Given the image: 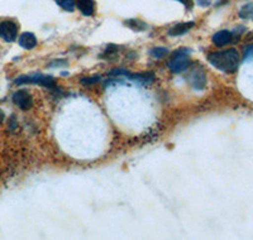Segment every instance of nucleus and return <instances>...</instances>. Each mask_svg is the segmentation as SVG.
Segmentation results:
<instances>
[{"label":"nucleus","instance_id":"9d476101","mask_svg":"<svg viewBox=\"0 0 253 240\" xmlns=\"http://www.w3.org/2000/svg\"><path fill=\"white\" fill-rule=\"evenodd\" d=\"M76 6L84 15H92L95 12L94 0H76Z\"/></svg>","mask_w":253,"mask_h":240},{"label":"nucleus","instance_id":"9b49d317","mask_svg":"<svg viewBox=\"0 0 253 240\" xmlns=\"http://www.w3.org/2000/svg\"><path fill=\"white\" fill-rule=\"evenodd\" d=\"M193 85L195 89H203L207 82V78H205V74L203 71H194L193 75Z\"/></svg>","mask_w":253,"mask_h":240},{"label":"nucleus","instance_id":"6ab92c4d","mask_svg":"<svg viewBox=\"0 0 253 240\" xmlns=\"http://www.w3.org/2000/svg\"><path fill=\"white\" fill-rule=\"evenodd\" d=\"M198 3H199V5L208 6L210 4V0H198Z\"/></svg>","mask_w":253,"mask_h":240},{"label":"nucleus","instance_id":"f8f14e48","mask_svg":"<svg viewBox=\"0 0 253 240\" xmlns=\"http://www.w3.org/2000/svg\"><path fill=\"white\" fill-rule=\"evenodd\" d=\"M126 24L129 27L130 29H133V31H137V32H141V31H144V29H147V24L144 23V22H142V20H138V19L126 20Z\"/></svg>","mask_w":253,"mask_h":240},{"label":"nucleus","instance_id":"2eb2a0df","mask_svg":"<svg viewBox=\"0 0 253 240\" xmlns=\"http://www.w3.org/2000/svg\"><path fill=\"white\" fill-rule=\"evenodd\" d=\"M241 18H245V19H252L253 18V4H247L246 6L241 9L239 12Z\"/></svg>","mask_w":253,"mask_h":240},{"label":"nucleus","instance_id":"aec40b11","mask_svg":"<svg viewBox=\"0 0 253 240\" xmlns=\"http://www.w3.org/2000/svg\"><path fill=\"white\" fill-rule=\"evenodd\" d=\"M3 121H4V113H3V110L0 109V124L3 123Z\"/></svg>","mask_w":253,"mask_h":240},{"label":"nucleus","instance_id":"4468645a","mask_svg":"<svg viewBox=\"0 0 253 240\" xmlns=\"http://www.w3.org/2000/svg\"><path fill=\"white\" fill-rule=\"evenodd\" d=\"M151 56L157 60H161V58H165L169 54V49L165 48V47H156V48L151 49Z\"/></svg>","mask_w":253,"mask_h":240},{"label":"nucleus","instance_id":"423d86ee","mask_svg":"<svg viewBox=\"0 0 253 240\" xmlns=\"http://www.w3.org/2000/svg\"><path fill=\"white\" fill-rule=\"evenodd\" d=\"M13 103L22 110H29L33 106V97L28 91L20 90L13 95Z\"/></svg>","mask_w":253,"mask_h":240},{"label":"nucleus","instance_id":"f257e3e1","mask_svg":"<svg viewBox=\"0 0 253 240\" xmlns=\"http://www.w3.org/2000/svg\"><path fill=\"white\" fill-rule=\"evenodd\" d=\"M208 61L215 69L227 74H233L239 66V53L236 49L213 52L208 56Z\"/></svg>","mask_w":253,"mask_h":240},{"label":"nucleus","instance_id":"dca6fc26","mask_svg":"<svg viewBox=\"0 0 253 240\" xmlns=\"http://www.w3.org/2000/svg\"><path fill=\"white\" fill-rule=\"evenodd\" d=\"M98 81H99V78H92V79H83L81 82H83V85H91V83L98 82Z\"/></svg>","mask_w":253,"mask_h":240},{"label":"nucleus","instance_id":"f3484780","mask_svg":"<svg viewBox=\"0 0 253 240\" xmlns=\"http://www.w3.org/2000/svg\"><path fill=\"white\" fill-rule=\"evenodd\" d=\"M177 1H180L181 4H184L185 8H186V9H191V8H193V5H194L193 0H177Z\"/></svg>","mask_w":253,"mask_h":240},{"label":"nucleus","instance_id":"f03ea898","mask_svg":"<svg viewBox=\"0 0 253 240\" xmlns=\"http://www.w3.org/2000/svg\"><path fill=\"white\" fill-rule=\"evenodd\" d=\"M190 60H189V53L187 52L182 51H176L173 53V56L171 57V60L169 61L167 66L175 74H178V72H182L189 67Z\"/></svg>","mask_w":253,"mask_h":240},{"label":"nucleus","instance_id":"7ed1b4c3","mask_svg":"<svg viewBox=\"0 0 253 240\" xmlns=\"http://www.w3.org/2000/svg\"><path fill=\"white\" fill-rule=\"evenodd\" d=\"M17 85H23V83H36V85H42L46 87H55L56 82L55 79L49 76H43V75H29V76H19L15 79Z\"/></svg>","mask_w":253,"mask_h":240},{"label":"nucleus","instance_id":"0eeeda50","mask_svg":"<svg viewBox=\"0 0 253 240\" xmlns=\"http://www.w3.org/2000/svg\"><path fill=\"white\" fill-rule=\"evenodd\" d=\"M233 35L229 31H220L213 36V42L216 47H224L228 43L232 42Z\"/></svg>","mask_w":253,"mask_h":240},{"label":"nucleus","instance_id":"39448f33","mask_svg":"<svg viewBox=\"0 0 253 240\" xmlns=\"http://www.w3.org/2000/svg\"><path fill=\"white\" fill-rule=\"evenodd\" d=\"M112 75H126V79L134 81V82L144 83V85H150L155 81V75L152 72H141V74H134L130 75L126 71H121V70H115V71L112 72Z\"/></svg>","mask_w":253,"mask_h":240},{"label":"nucleus","instance_id":"20e7f679","mask_svg":"<svg viewBox=\"0 0 253 240\" xmlns=\"http://www.w3.org/2000/svg\"><path fill=\"white\" fill-rule=\"evenodd\" d=\"M18 36V24L13 20H4L0 23V37L5 42H14Z\"/></svg>","mask_w":253,"mask_h":240},{"label":"nucleus","instance_id":"ddd939ff","mask_svg":"<svg viewBox=\"0 0 253 240\" xmlns=\"http://www.w3.org/2000/svg\"><path fill=\"white\" fill-rule=\"evenodd\" d=\"M55 1L57 3V5H60L67 12H72L76 6V0H55Z\"/></svg>","mask_w":253,"mask_h":240},{"label":"nucleus","instance_id":"1a4fd4ad","mask_svg":"<svg viewBox=\"0 0 253 240\" xmlns=\"http://www.w3.org/2000/svg\"><path fill=\"white\" fill-rule=\"evenodd\" d=\"M19 44L20 47H23L26 49H32L37 46V38L33 33H29V32H26L23 35L19 37Z\"/></svg>","mask_w":253,"mask_h":240},{"label":"nucleus","instance_id":"6e6552de","mask_svg":"<svg viewBox=\"0 0 253 240\" xmlns=\"http://www.w3.org/2000/svg\"><path fill=\"white\" fill-rule=\"evenodd\" d=\"M194 27V22H184V23H178L173 26L172 28L169 29V36L171 37H177V36H182L190 31Z\"/></svg>","mask_w":253,"mask_h":240},{"label":"nucleus","instance_id":"a211bd4d","mask_svg":"<svg viewBox=\"0 0 253 240\" xmlns=\"http://www.w3.org/2000/svg\"><path fill=\"white\" fill-rule=\"evenodd\" d=\"M251 57H253V46L250 47V48L246 51V54H245L246 60H247V58H251Z\"/></svg>","mask_w":253,"mask_h":240}]
</instances>
